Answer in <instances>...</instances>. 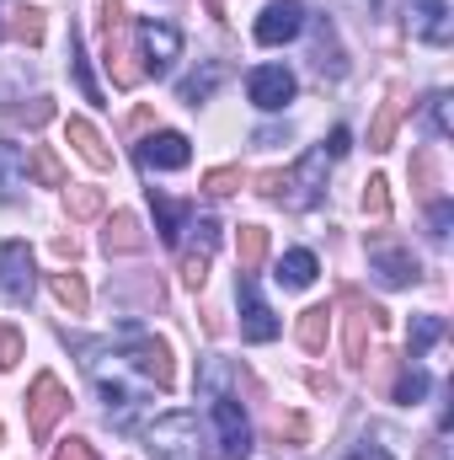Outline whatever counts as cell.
Returning a JSON list of instances; mask_svg holds the SVG:
<instances>
[{
    "label": "cell",
    "mask_w": 454,
    "mask_h": 460,
    "mask_svg": "<svg viewBox=\"0 0 454 460\" xmlns=\"http://www.w3.org/2000/svg\"><path fill=\"white\" fill-rule=\"evenodd\" d=\"M327 172H332V150H327V145L305 150L294 172H278V199H284L289 209H316L321 193H327Z\"/></svg>",
    "instance_id": "cell-1"
},
{
    "label": "cell",
    "mask_w": 454,
    "mask_h": 460,
    "mask_svg": "<svg viewBox=\"0 0 454 460\" xmlns=\"http://www.w3.org/2000/svg\"><path fill=\"white\" fill-rule=\"evenodd\" d=\"M118 338H123V353H118V358H123L128 369H139L155 391H171V380H177V369H171V348L161 343V338H150L144 327H134V322H128Z\"/></svg>",
    "instance_id": "cell-2"
},
{
    "label": "cell",
    "mask_w": 454,
    "mask_h": 460,
    "mask_svg": "<svg viewBox=\"0 0 454 460\" xmlns=\"http://www.w3.org/2000/svg\"><path fill=\"white\" fill-rule=\"evenodd\" d=\"M144 445H150L155 460H204L198 456V412L177 407V412L155 418V423L144 429Z\"/></svg>",
    "instance_id": "cell-3"
},
{
    "label": "cell",
    "mask_w": 454,
    "mask_h": 460,
    "mask_svg": "<svg viewBox=\"0 0 454 460\" xmlns=\"http://www.w3.org/2000/svg\"><path fill=\"white\" fill-rule=\"evenodd\" d=\"M188 235L177 241L182 246V284L188 289H204V279H209V257H214V246H220V220L214 215H188Z\"/></svg>",
    "instance_id": "cell-4"
},
{
    "label": "cell",
    "mask_w": 454,
    "mask_h": 460,
    "mask_svg": "<svg viewBox=\"0 0 454 460\" xmlns=\"http://www.w3.org/2000/svg\"><path fill=\"white\" fill-rule=\"evenodd\" d=\"M70 412V391L59 385V375H38L32 380V391H27V434L38 439V445H48V434H54V423Z\"/></svg>",
    "instance_id": "cell-5"
},
{
    "label": "cell",
    "mask_w": 454,
    "mask_h": 460,
    "mask_svg": "<svg viewBox=\"0 0 454 460\" xmlns=\"http://www.w3.org/2000/svg\"><path fill=\"white\" fill-rule=\"evenodd\" d=\"M209 418H214V434H220V460L251 456V423H246V412H240V402L230 391L209 396Z\"/></svg>",
    "instance_id": "cell-6"
},
{
    "label": "cell",
    "mask_w": 454,
    "mask_h": 460,
    "mask_svg": "<svg viewBox=\"0 0 454 460\" xmlns=\"http://www.w3.org/2000/svg\"><path fill=\"white\" fill-rule=\"evenodd\" d=\"M235 300H240V338L246 343H273L284 332V322L267 311V300L257 295V273H240L235 279Z\"/></svg>",
    "instance_id": "cell-7"
},
{
    "label": "cell",
    "mask_w": 454,
    "mask_h": 460,
    "mask_svg": "<svg viewBox=\"0 0 454 460\" xmlns=\"http://www.w3.org/2000/svg\"><path fill=\"white\" fill-rule=\"evenodd\" d=\"M32 284H38V273H32L27 241H5L0 246V305H27Z\"/></svg>",
    "instance_id": "cell-8"
},
{
    "label": "cell",
    "mask_w": 454,
    "mask_h": 460,
    "mask_svg": "<svg viewBox=\"0 0 454 460\" xmlns=\"http://www.w3.org/2000/svg\"><path fill=\"white\" fill-rule=\"evenodd\" d=\"M139 49H144V70H150V75H171V65L182 59V32H177L171 22L144 16V22H139Z\"/></svg>",
    "instance_id": "cell-9"
},
{
    "label": "cell",
    "mask_w": 454,
    "mask_h": 460,
    "mask_svg": "<svg viewBox=\"0 0 454 460\" xmlns=\"http://www.w3.org/2000/svg\"><path fill=\"white\" fill-rule=\"evenodd\" d=\"M305 22H310V11H305L300 0H267V5H262V16H257V43L278 49V43L300 38V32H305Z\"/></svg>",
    "instance_id": "cell-10"
},
{
    "label": "cell",
    "mask_w": 454,
    "mask_h": 460,
    "mask_svg": "<svg viewBox=\"0 0 454 460\" xmlns=\"http://www.w3.org/2000/svg\"><path fill=\"white\" fill-rule=\"evenodd\" d=\"M246 97L262 113H284V102H294V70L289 65H257L246 75Z\"/></svg>",
    "instance_id": "cell-11"
},
{
    "label": "cell",
    "mask_w": 454,
    "mask_h": 460,
    "mask_svg": "<svg viewBox=\"0 0 454 460\" xmlns=\"http://www.w3.org/2000/svg\"><path fill=\"white\" fill-rule=\"evenodd\" d=\"M406 32L444 49L454 38V5L450 0H406Z\"/></svg>",
    "instance_id": "cell-12"
},
{
    "label": "cell",
    "mask_w": 454,
    "mask_h": 460,
    "mask_svg": "<svg viewBox=\"0 0 454 460\" xmlns=\"http://www.w3.org/2000/svg\"><path fill=\"white\" fill-rule=\"evenodd\" d=\"M369 273H374L385 289H406V284L423 279L417 257H412L406 246H390V241H374V246H369Z\"/></svg>",
    "instance_id": "cell-13"
},
{
    "label": "cell",
    "mask_w": 454,
    "mask_h": 460,
    "mask_svg": "<svg viewBox=\"0 0 454 460\" xmlns=\"http://www.w3.org/2000/svg\"><path fill=\"white\" fill-rule=\"evenodd\" d=\"M188 161H193V145L177 128H161V134H150L139 145V166H150V172H182Z\"/></svg>",
    "instance_id": "cell-14"
},
{
    "label": "cell",
    "mask_w": 454,
    "mask_h": 460,
    "mask_svg": "<svg viewBox=\"0 0 454 460\" xmlns=\"http://www.w3.org/2000/svg\"><path fill=\"white\" fill-rule=\"evenodd\" d=\"M97 391H102V402H108V423H113L118 434H128L134 429V418H139V407H144V391L139 385H128V380H108V375H97Z\"/></svg>",
    "instance_id": "cell-15"
},
{
    "label": "cell",
    "mask_w": 454,
    "mask_h": 460,
    "mask_svg": "<svg viewBox=\"0 0 454 460\" xmlns=\"http://www.w3.org/2000/svg\"><path fill=\"white\" fill-rule=\"evenodd\" d=\"M22 193H27V155L22 145L0 139V204H16Z\"/></svg>",
    "instance_id": "cell-16"
},
{
    "label": "cell",
    "mask_w": 454,
    "mask_h": 460,
    "mask_svg": "<svg viewBox=\"0 0 454 460\" xmlns=\"http://www.w3.org/2000/svg\"><path fill=\"white\" fill-rule=\"evenodd\" d=\"M316 273H321V262H316V252H284L278 257V268H273V279L284 284V289H310L316 284Z\"/></svg>",
    "instance_id": "cell-17"
},
{
    "label": "cell",
    "mask_w": 454,
    "mask_h": 460,
    "mask_svg": "<svg viewBox=\"0 0 454 460\" xmlns=\"http://www.w3.org/2000/svg\"><path fill=\"white\" fill-rule=\"evenodd\" d=\"M65 134H70V145H75V150H81V155H86L97 172H108V166H113V150H108V139H102V134H97L86 118H70V123H65Z\"/></svg>",
    "instance_id": "cell-18"
},
{
    "label": "cell",
    "mask_w": 454,
    "mask_h": 460,
    "mask_svg": "<svg viewBox=\"0 0 454 460\" xmlns=\"http://www.w3.org/2000/svg\"><path fill=\"white\" fill-rule=\"evenodd\" d=\"M220 81H225V65H220V59H204V70L177 86V97H182L188 108H198V102H209V97L220 92Z\"/></svg>",
    "instance_id": "cell-19"
},
{
    "label": "cell",
    "mask_w": 454,
    "mask_h": 460,
    "mask_svg": "<svg viewBox=\"0 0 454 460\" xmlns=\"http://www.w3.org/2000/svg\"><path fill=\"white\" fill-rule=\"evenodd\" d=\"M316 70H321V75H332V81L347 70V59H342V43H337V27H332L327 16H316Z\"/></svg>",
    "instance_id": "cell-20"
},
{
    "label": "cell",
    "mask_w": 454,
    "mask_h": 460,
    "mask_svg": "<svg viewBox=\"0 0 454 460\" xmlns=\"http://www.w3.org/2000/svg\"><path fill=\"white\" fill-rule=\"evenodd\" d=\"M150 209H155V230H161V241H166V246H177V241H182V226H188V209H182V204H171V199H166V193H155V188H150Z\"/></svg>",
    "instance_id": "cell-21"
},
{
    "label": "cell",
    "mask_w": 454,
    "mask_h": 460,
    "mask_svg": "<svg viewBox=\"0 0 454 460\" xmlns=\"http://www.w3.org/2000/svg\"><path fill=\"white\" fill-rule=\"evenodd\" d=\"M102 246H108V252H139V246H144V235H139V220L118 209L113 220L102 226Z\"/></svg>",
    "instance_id": "cell-22"
},
{
    "label": "cell",
    "mask_w": 454,
    "mask_h": 460,
    "mask_svg": "<svg viewBox=\"0 0 454 460\" xmlns=\"http://www.w3.org/2000/svg\"><path fill=\"white\" fill-rule=\"evenodd\" d=\"M267 257V230L262 226H240V241H235V268L240 273H257Z\"/></svg>",
    "instance_id": "cell-23"
},
{
    "label": "cell",
    "mask_w": 454,
    "mask_h": 460,
    "mask_svg": "<svg viewBox=\"0 0 454 460\" xmlns=\"http://www.w3.org/2000/svg\"><path fill=\"white\" fill-rule=\"evenodd\" d=\"M401 113H406V102H401V92H390V97H385V108H380V118H374V128H369V150H385V145L396 139Z\"/></svg>",
    "instance_id": "cell-24"
},
{
    "label": "cell",
    "mask_w": 454,
    "mask_h": 460,
    "mask_svg": "<svg viewBox=\"0 0 454 460\" xmlns=\"http://www.w3.org/2000/svg\"><path fill=\"white\" fill-rule=\"evenodd\" d=\"M48 289H54V300L70 311V316H81L86 305H92V295H86V284H81V273H54L48 279Z\"/></svg>",
    "instance_id": "cell-25"
},
{
    "label": "cell",
    "mask_w": 454,
    "mask_h": 460,
    "mask_svg": "<svg viewBox=\"0 0 454 460\" xmlns=\"http://www.w3.org/2000/svg\"><path fill=\"white\" fill-rule=\"evenodd\" d=\"M380 322V311L374 305H353V316H347V364L358 369L363 364V332Z\"/></svg>",
    "instance_id": "cell-26"
},
{
    "label": "cell",
    "mask_w": 454,
    "mask_h": 460,
    "mask_svg": "<svg viewBox=\"0 0 454 460\" xmlns=\"http://www.w3.org/2000/svg\"><path fill=\"white\" fill-rule=\"evenodd\" d=\"M428 385H433V380H428V369L412 358V364L401 369V380H396V402H401V407H417V402L428 396Z\"/></svg>",
    "instance_id": "cell-27"
},
{
    "label": "cell",
    "mask_w": 454,
    "mask_h": 460,
    "mask_svg": "<svg viewBox=\"0 0 454 460\" xmlns=\"http://www.w3.org/2000/svg\"><path fill=\"white\" fill-rule=\"evenodd\" d=\"M327 316H332L327 305H310V311L300 316V348H305V353H321V348H327Z\"/></svg>",
    "instance_id": "cell-28"
},
{
    "label": "cell",
    "mask_w": 454,
    "mask_h": 460,
    "mask_svg": "<svg viewBox=\"0 0 454 460\" xmlns=\"http://www.w3.org/2000/svg\"><path fill=\"white\" fill-rule=\"evenodd\" d=\"M65 209H70V220H97L102 215V188H65Z\"/></svg>",
    "instance_id": "cell-29"
},
{
    "label": "cell",
    "mask_w": 454,
    "mask_h": 460,
    "mask_svg": "<svg viewBox=\"0 0 454 460\" xmlns=\"http://www.w3.org/2000/svg\"><path fill=\"white\" fill-rule=\"evenodd\" d=\"M27 155H32V172H38L43 188H65V166H59V155H54L48 145H32Z\"/></svg>",
    "instance_id": "cell-30"
},
{
    "label": "cell",
    "mask_w": 454,
    "mask_h": 460,
    "mask_svg": "<svg viewBox=\"0 0 454 460\" xmlns=\"http://www.w3.org/2000/svg\"><path fill=\"white\" fill-rule=\"evenodd\" d=\"M70 70H75V81H81V92H86L92 102H102V92H97V81H92V70H86V49H81V27H70Z\"/></svg>",
    "instance_id": "cell-31"
},
{
    "label": "cell",
    "mask_w": 454,
    "mask_h": 460,
    "mask_svg": "<svg viewBox=\"0 0 454 460\" xmlns=\"http://www.w3.org/2000/svg\"><path fill=\"white\" fill-rule=\"evenodd\" d=\"M439 338H444V316H417L412 322V358H423Z\"/></svg>",
    "instance_id": "cell-32"
},
{
    "label": "cell",
    "mask_w": 454,
    "mask_h": 460,
    "mask_svg": "<svg viewBox=\"0 0 454 460\" xmlns=\"http://www.w3.org/2000/svg\"><path fill=\"white\" fill-rule=\"evenodd\" d=\"M428 118H433V134L450 139L454 134V97L450 92H433V97H428Z\"/></svg>",
    "instance_id": "cell-33"
},
{
    "label": "cell",
    "mask_w": 454,
    "mask_h": 460,
    "mask_svg": "<svg viewBox=\"0 0 454 460\" xmlns=\"http://www.w3.org/2000/svg\"><path fill=\"white\" fill-rule=\"evenodd\" d=\"M363 215H374V220L390 215V182H385V177H369V182H363Z\"/></svg>",
    "instance_id": "cell-34"
},
{
    "label": "cell",
    "mask_w": 454,
    "mask_h": 460,
    "mask_svg": "<svg viewBox=\"0 0 454 460\" xmlns=\"http://www.w3.org/2000/svg\"><path fill=\"white\" fill-rule=\"evenodd\" d=\"M240 182H246V172H240V166H220V172H209V177H204V188H209V193H235Z\"/></svg>",
    "instance_id": "cell-35"
},
{
    "label": "cell",
    "mask_w": 454,
    "mask_h": 460,
    "mask_svg": "<svg viewBox=\"0 0 454 460\" xmlns=\"http://www.w3.org/2000/svg\"><path fill=\"white\" fill-rule=\"evenodd\" d=\"M11 32H16L22 43H38V38H43V11H16Z\"/></svg>",
    "instance_id": "cell-36"
},
{
    "label": "cell",
    "mask_w": 454,
    "mask_h": 460,
    "mask_svg": "<svg viewBox=\"0 0 454 460\" xmlns=\"http://www.w3.org/2000/svg\"><path fill=\"white\" fill-rule=\"evenodd\" d=\"M428 226H433V241H450V226H454V204H450V199H433Z\"/></svg>",
    "instance_id": "cell-37"
},
{
    "label": "cell",
    "mask_w": 454,
    "mask_h": 460,
    "mask_svg": "<svg viewBox=\"0 0 454 460\" xmlns=\"http://www.w3.org/2000/svg\"><path fill=\"white\" fill-rule=\"evenodd\" d=\"M11 118H16V123H32V128H38V123H48V118H54V102H48V97H32L27 108H11Z\"/></svg>",
    "instance_id": "cell-38"
},
{
    "label": "cell",
    "mask_w": 454,
    "mask_h": 460,
    "mask_svg": "<svg viewBox=\"0 0 454 460\" xmlns=\"http://www.w3.org/2000/svg\"><path fill=\"white\" fill-rule=\"evenodd\" d=\"M16 358H22V332L0 327V369H16Z\"/></svg>",
    "instance_id": "cell-39"
},
{
    "label": "cell",
    "mask_w": 454,
    "mask_h": 460,
    "mask_svg": "<svg viewBox=\"0 0 454 460\" xmlns=\"http://www.w3.org/2000/svg\"><path fill=\"white\" fill-rule=\"evenodd\" d=\"M284 434H289L294 445H305V439H310V429H305V418H300V412H289V418H278V439H284Z\"/></svg>",
    "instance_id": "cell-40"
},
{
    "label": "cell",
    "mask_w": 454,
    "mask_h": 460,
    "mask_svg": "<svg viewBox=\"0 0 454 460\" xmlns=\"http://www.w3.org/2000/svg\"><path fill=\"white\" fill-rule=\"evenodd\" d=\"M54 460H97V450H92L86 439H65V445L54 450Z\"/></svg>",
    "instance_id": "cell-41"
},
{
    "label": "cell",
    "mask_w": 454,
    "mask_h": 460,
    "mask_svg": "<svg viewBox=\"0 0 454 460\" xmlns=\"http://www.w3.org/2000/svg\"><path fill=\"white\" fill-rule=\"evenodd\" d=\"M327 150H332V161H342V155L353 150V134H347V128H337V134L327 139Z\"/></svg>",
    "instance_id": "cell-42"
},
{
    "label": "cell",
    "mask_w": 454,
    "mask_h": 460,
    "mask_svg": "<svg viewBox=\"0 0 454 460\" xmlns=\"http://www.w3.org/2000/svg\"><path fill=\"white\" fill-rule=\"evenodd\" d=\"M342 5H347V11H358V16H363V22H369V16H374V11H380V0H342Z\"/></svg>",
    "instance_id": "cell-43"
},
{
    "label": "cell",
    "mask_w": 454,
    "mask_h": 460,
    "mask_svg": "<svg viewBox=\"0 0 454 460\" xmlns=\"http://www.w3.org/2000/svg\"><path fill=\"white\" fill-rule=\"evenodd\" d=\"M278 139H289V128H262L257 134V145H278Z\"/></svg>",
    "instance_id": "cell-44"
},
{
    "label": "cell",
    "mask_w": 454,
    "mask_h": 460,
    "mask_svg": "<svg viewBox=\"0 0 454 460\" xmlns=\"http://www.w3.org/2000/svg\"><path fill=\"white\" fill-rule=\"evenodd\" d=\"M347 456H353V460H390L385 450H347Z\"/></svg>",
    "instance_id": "cell-45"
}]
</instances>
